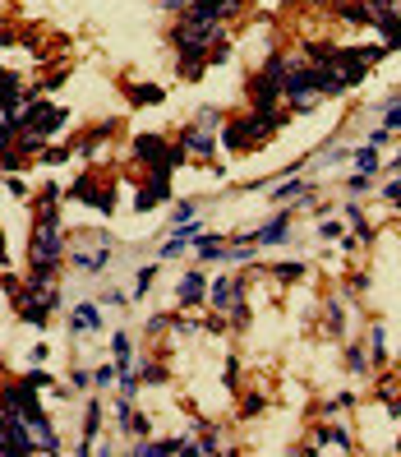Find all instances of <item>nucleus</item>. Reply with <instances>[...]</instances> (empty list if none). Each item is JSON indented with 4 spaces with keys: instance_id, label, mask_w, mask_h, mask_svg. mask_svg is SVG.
<instances>
[{
    "instance_id": "22",
    "label": "nucleus",
    "mask_w": 401,
    "mask_h": 457,
    "mask_svg": "<svg viewBox=\"0 0 401 457\" xmlns=\"http://www.w3.org/2000/svg\"><path fill=\"white\" fill-rule=\"evenodd\" d=\"M318 439L332 443V448H346V453H350V434H346V430H318Z\"/></svg>"
},
{
    "instance_id": "8",
    "label": "nucleus",
    "mask_w": 401,
    "mask_h": 457,
    "mask_svg": "<svg viewBox=\"0 0 401 457\" xmlns=\"http://www.w3.org/2000/svg\"><path fill=\"white\" fill-rule=\"evenodd\" d=\"M115 421H120V430H125V434H148V416L134 411V397H125V402L115 406Z\"/></svg>"
},
{
    "instance_id": "15",
    "label": "nucleus",
    "mask_w": 401,
    "mask_h": 457,
    "mask_svg": "<svg viewBox=\"0 0 401 457\" xmlns=\"http://www.w3.org/2000/svg\"><path fill=\"white\" fill-rule=\"evenodd\" d=\"M106 264H111L106 250H97V255H74V268H83V273H106Z\"/></svg>"
},
{
    "instance_id": "23",
    "label": "nucleus",
    "mask_w": 401,
    "mask_h": 457,
    "mask_svg": "<svg viewBox=\"0 0 401 457\" xmlns=\"http://www.w3.org/2000/svg\"><path fill=\"white\" fill-rule=\"evenodd\" d=\"M383 130H387V134L401 130V102H387V106H383Z\"/></svg>"
},
{
    "instance_id": "10",
    "label": "nucleus",
    "mask_w": 401,
    "mask_h": 457,
    "mask_svg": "<svg viewBox=\"0 0 401 457\" xmlns=\"http://www.w3.org/2000/svg\"><path fill=\"white\" fill-rule=\"evenodd\" d=\"M194 255H199L203 264H226V240L222 236H199L194 240Z\"/></svg>"
},
{
    "instance_id": "19",
    "label": "nucleus",
    "mask_w": 401,
    "mask_h": 457,
    "mask_svg": "<svg viewBox=\"0 0 401 457\" xmlns=\"http://www.w3.org/2000/svg\"><path fill=\"white\" fill-rule=\"evenodd\" d=\"M346 369H350V374H369V356L360 351V346H350V351H346Z\"/></svg>"
},
{
    "instance_id": "47",
    "label": "nucleus",
    "mask_w": 401,
    "mask_h": 457,
    "mask_svg": "<svg viewBox=\"0 0 401 457\" xmlns=\"http://www.w3.org/2000/svg\"><path fill=\"white\" fill-rule=\"evenodd\" d=\"M0 259H5V236H0Z\"/></svg>"
},
{
    "instance_id": "16",
    "label": "nucleus",
    "mask_w": 401,
    "mask_h": 457,
    "mask_svg": "<svg viewBox=\"0 0 401 457\" xmlns=\"http://www.w3.org/2000/svg\"><path fill=\"white\" fill-rule=\"evenodd\" d=\"M337 14H341V19H350V24H369V19H374L365 0H346V5H337Z\"/></svg>"
},
{
    "instance_id": "32",
    "label": "nucleus",
    "mask_w": 401,
    "mask_h": 457,
    "mask_svg": "<svg viewBox=\"0 0 401 457\" xmlns=\"http://www.w3.org/2000/svg\"><path fill=\"white\" fill-rule=\"evenodd\" d=\"M369 356L383 361V328H369Z\"/></svg>"
},
{
    "instance_id": "6",
    "label": "nucleus",
    "mask_w": 401,
    "mask_h": 457,
    "mask_svg": "<svg viewBox=\"0 0 401 457\" xmlns=\"http://www.w3.org/2000/svg\"><path fill=\"white\" fill-rule=\"evenodd\" d=\"M74 199L97 203L102 212H111V208H115V194H111V190H102V185H93V176H83L79 185H74Z\"/></svg>"
},
{
    "instance_id": "11",
    "label": "nucleus",
    "mask_w": 401,
    "mask_h": 457,
    "mask_svg": "<svg viewBox=\"0 0 401 457\" xmlns=\"http://www.w3.org/2000/svg\"><path fill=\"white\" fill-rule=\"evenodd\" d=\"M272 199H277V203H291V199H314V185L300 180V176H291L286 185H272Z\"/></svg>"
},
{
    "instance_id": "29",
    "label": "nucleus",
    "mask_w": 401,
    "mask_h": 457,
    "mask_svg": "<svg viewBox=\"0 0 401 457\" xmlns=\"http://www.w3.org/2000/svg\"><path fill=\"white\" fill-rule=\"evenodd\" d=\"M152 277H157V268H143L139 282H134V296L130 300H139V296H148V287H152Z\"/></svg>"
},
{
    "instance_id": "25",
    "label": "nucleus",
    "mask_w": 401,
    "mask_h": 457,
    "mask_svg": "<svg viewBox=\"0 0 401 457\" xmlns=\"http://www.w3.org/2000/svg\"><path fill=\"white\" fill-rule=\"evenodd\" d=\"M263 406H268V402H263L259 393H249V397H244V406H240V416H244V421H254V416H263Z\"/></svg>"
},
{
    "instance_id": "30",
    "label": "nucleus",
    "mask_w": 401,
    "mask_h": 457,
    "mask_svg": "<svg viewBox=\"0 0 401 457\" xmlns=\"http://www.w3.org/2000/svg\"><path fill=\"white\" fill-rule=\"evenodd\" d=\"M194 212H199V203H189V199H184V203H175V212H171V222H175V227H180V222H189V217H194Z\"/></svg>"
},
{
    "instance_id": "31",
    "label": "nucleus",
    "mask_w": 401,
    "mask_h": 457,
    "mask_svg": "<svg viewBox=\"0 0 401 457\" xmlns=\"http://www.w3.org/2000/svg\"><path fill=\"white\" fill-rule=\"evenodd\" d=\"M328 333H341V300H328Z\"/></svg>"
},
{
    "instance_id": "13",
    "label": "nucleus",
    "mask_w": 401,
    "mask_h": 457,
    "mask_svg": "<svg viewBox=\"0 0 401 457\" xmlns=\"http://www.w3.org/2000/svg\"><path fill=\"white\" fill-rule=\"evenodd\" d=\"M97 430H102V406H97V402H88V416H83V448H79V453H93Z\"/></svg>"
},
{
    "instance_id": "2",
    "label": "nucleus",
    "mask_w": 401,
    "mask_h": 457,
    "mask_svg": "<svg viewBox=\"0 0 401 457\" xmlns=\"http://www.w3.org/2000/svg\"><path fill=\"white\" fill-rule=\"evenodd\" d=\"M171 199V167H152V176H148V190L134 199V208L139 212H148V208H157V203Z\"/></svg>"
},
{
    "instance_id": "9",
    "label": "nucleus",
    "mask_w": 401,
    "mask_h": 457,
    "mask_svg": "<svg viewBox=\"0 0 401 457\" xmlns=\"http://www.w3.org/2000/svg\"><path fill=\"white\" fill-rule=\"evenodd\" d=\"M281 240H291V217L286 212H277V222H268L263 231H254V245H281Z\"/></svg>"
},
{
    "instance_id": "17",
    "label": "nucleus",
    "mask_w": 401,
    "mask_h": 457,
    "mask_svg": "<svg viewBox=\"0 0 401 457\" xmlns=\"http://www.w3.org/2000/svg\"><path fill=\"white\" fill-rule=\"evenodd\" d=\"M346 222L360 231V240H369V236H374V227H369V222H365V212H360V203H346Z\"/></svg>"
},
{
    "instance_id": "20",
    "label": "nucleus",
    "mask_w": 401,
    "mask_h": 457,
    "mask_svg": "<svg viewBox=\"0 0 401 457\" xmlns=\"http://www.w3.org/2000/svg\"><path fill=\"white\" fill-rule=\"evenodd\" d=\"M130 102H139V106H152V102H162V88L143 83V88H134V93H130Z\"/></svg>"
},
{
    "instance_id": "37",
    "label": "nucleus",
    "mask_w": 401,
    "mask_h": 457,
    "mask_svg": "<svg viewBox=\"0 0 401 457\" xmlns=\"http://www.w3.org/2000/svg\"><path fill=\"white\" fill-rule=\"evenodd\" d=\"M365 5H369V14H392V9H397V0H365Z\"/></svg>"
},
{
    "instance_id": "42",
    "label": "nucleus",
    "mask_w": 401,
    "mask_h": 457,
    "mask_svg": "<svg viewBox=\"0 0 401 457\" xmlns=\"http://www.w3.org/2000/svg\"><path fill=\"white\" fill-rule=\"evenodd\" d=\"M5 190H9V194H19V199H24V194H28V185L19 180V176H9V180H5Z\"/></svg>"
},
{
    "instance_id": "12",
    "label": "nucleus",
    "mask_w": 401,
    "mask_h": 457,
    "mask_svg": "<svg viewBox=\"0 0 401 457\" xmlns=\"http://www.w3.org/2000/svg\"><path fill=\"white\" fill-rule=\"evenodd\" d=\"M374 24H378V33H383V51H397L401 46V14L392 9V14H378Z\"/></svg>"
},
{
    "instance_id": "41",
    "label": "nucleus",
    "mask_w": 401,
    "mask_h": 457,
    "mask_svg": "<svg viewBox=\"0 0 401 457\" xmlns=\"http://www.w3.org/2000/svg\"><path fill=\"white\" fill-rule=\"evenodd\" d=\"M9 139H14V120H9V115H5V120H0V148H5Z\"/></svg>"
},
{
    "instance_id": "28",
    "label": "nucleus",
    "mask_w": 401,
    "mask_h": 457,
    "mask_svg": "<svg viewBox=\"0 0 401 457\" xmlns=\"http://www.w3.org/2000/svg\"><path fill=\"white\" fill-rule=\"evenodd\" d=\"M318 236H323V240H341V236H346V222H337V217H332V222H323V227H318Z\"/></svg>"
},
{
    "instance_id": "38",
    "label": "nucleus",
    "mask_w": 401,
    "mask_h": 457,
    "mask_svg": "<svg viewBox=\"0 0 401 457\" xmlns=\"http://www.w3.org/2000/svg\"><path fill=\"white\" fill-rule=\"evenodd\" d=\"M65 158H70V148H51V153H42V162H46V167H61Z\"/></svg>"
},
{
    "instance_id": "24",
    "label": "nucleus",
    "mask_w": 401,
    "mask_h": 457,
    "mask_svg": "<svg viewBox=\"0 0 401 457\" xmlns=\"http://www.w3.org/2000/svg\"><path fill=\"white\" fill-rule=\"evenodd\" d=\"M115 374H120V365H102V369H93V384H97V388H111Z\"/></svg>"
},
{
    "instance_id": "35",
    "label": "nucleus",
    "mask_w": 401,
    "mask_h": 457,
    "mask_svg": "<svg viewBox=\"0 0 401 457\" xmlns=\"http://www.w3.org/2000/svg\"><path fill=\"white\" fill-rule=\"evenodd\" d=\"M231 324H236V328H249V309H244V300L231 305Z\"/></svg>"
},
{
    "instance_id": "46",
    "label": "nucleus",
    "mask_w": 401,
    "mask_h": 457,
    "mask_svg": "<svg viewBox=\"0 0 401 457\" xmlns=\"http://www.w3.org/2000/svg\"><path fill=\"white\" fill-rule=\"evenodd\" d=\"M392 171H401V153H397V158H392Z\"/></svg>"
},
{
    "instance_id": "40",
    "label": "nucleus",
    "mask_w": 401,
    "mask_h": 457,
    "mask_svg": "<svg viewBox=\"0 0 401 457\" xmlns=\"http://www.w3.org/2000/svg\"><path fill=\"white\" fill-rule=\"evenodd\" d=\"M383 199H392V203H401V176L383 185Z\"/></svg>"
},
{
    "instance_id": "36",
    "label": "nucleus",
    "mask_w": 401,
    "mask_h": 457,
    "mask_svg": "<svg viewBox=\"0 0 401 457\" xmlns=\"http://www.w3.org/2000/svg\"><path fill=\"white\" fill-rule=\"evenodd\" d=\"M143 379H148V384H166V369L157 361H148V365H143Z\"/></svg>"
},
{
    "instance_id": "27",
    "label": "nucleus",
    "mask_w": 401,
    "mask_h": 457,
    "mask_svg": "<svg viewBox=\"0 0 401 457\" xmlns=\"http://www.w3.org/2000/svg\"><path fill=\"white\" fill-rule=\"evenodd\" d=\"M272 273L281 282H296V277H305V264H272Z\"/></svg>"
},
{
    "instance_id": "5",
    "label": "nucleus",
    "mask_w": 401,
    "mask_h": 457,
    "mask_svg": "<svg viewBox=\"0 0 401 457\" xmlns=\"http://www.w3.org/2000/svg\"><path fill=\"white\" fill-rule=\"evenodd\" d=\"M203 300H208V282H203V273L194 268V273L180 277V305H184V309H199Z\"/></svg>"
},
{
    "instance_id": "45",
    "label": "nucleus",
    "mask_w": 401,
    "mask_h": 457,
    "mask_svg": "<svg viewBox=\"0 0 401 457\" xmlns=\"http://www.w3.org/2000/svg\"><path fill=\"white\" fill-rule=\"evenodd\" d=\"M0 411H9V388H0Z\"/></svg>"
},
{
    "instance_id": "26",
    "label": "nucleus",
    "mask_w": 401,
    "mask_h": 457,
    "mask_svg": "<svg viewBox=\"0 0 401 457\" xmlns=\"http://www.w3.org/2000/svg\"><path fill=\"white\" fill-rule=\"evenodd\" d=\"M369 190H374V176H365V171H355L346 185V194H369Z\"/></svg>"
},
{
    "instance_id": "44",
    "label": "nucleus",
    "mask_w": 401,
    "mask_h": 457,
    "mask_svg": "<svg viewBox=\"0 0 401 457\" xmlns=\"http://www.w3.org/2000/svg\"><path fill=\"white\" fill-rule=\"evenodd\" d=\"M387 402V397H383ZM387 416H392V421H401V402H387Z\"/></svg>"
},
{
    "instance_id": "18",
    "label": "nucleus",
    "mask_w": 401,
    "mask_h": 457,
    "mask_svg": "<svg viewBox=\"0 0 401 457\" xmlns=\"http://www.w3.org/2000/svg\"><path fill=\"white\" fill-rule=\"evenodd\" d=\"M111 351H115V365L130 369V337H125V333H111Z\"/></svg>"
},
{
    "instance_id": "1",
    "label": "nucleus",
    "mask_w": 401,
    "mask_h": 457,
    "mask_svg": "<svg viewBox=\"0 0 401 457\" xmlns=\"http://www.w3.org/2000/svg\"><path fill=\"white\" fill-rule=\"evenodd\" d=\"M28 259H33L28 287H56V268H61V259H65L61 212H56V203H42V212H37V227H33V250H28Z\"/></svg>"
},
{
    "instance_id": "33",
    "label": "nucleus",
    "mask_w": 401,
    "mask_h": 457,
    "mask_svg": "<svg viewBox=\"0 0 401 457\" xmlns=\"http://www.w3.org/2000/svg\"><path fill=\"white\" fill-rule=\"evenodd\" d=\"M217 125H222V115L212 111V106H203V111H199V130H217Z\"/></svg>"
},
{
    "instance_id": "39",
    "label": "nucleus",
    "mask_w": 401,
    "mask_h": 457,
    "mask_svg": "<svg viewBox=\"0 0 401 457\" xmlns=\"http://www.w3.org/2000/svg\"><path fill=\"white\" fill-rule=\"evenodd\" d=\"M70 384H74V388H79V393H83V388L93 384V374H88V369H70Z\"/></svg>"
},
{
    "instance_id": "4",
    "label": "nucleus",
    "mask_w": 401,
    "mask_h": 457,
    "mask_svg": "<svg viewBox=\"0 0 401 457\" xmlns=\"http://www.w3.org/2000/svg\"><path fill=\"white\" fill-rule=\"evenodd\" d=\"M240 296H244V282H236V277H217V282L208 287V305H212V309H231Z\"/></svg>"
},
{
    "instance_id": "34",
    "label": "nucleus",
    "mask_w": 401,
    "mask_h": 457,
    "mask_svg": "<svg viewBox=\"0 0 401 457\" xmlns=\"http://www.w3.org/2000/svg\"><path fill=\"white\" fill-rule=\"evenodd\" d=\"M24 379H28V384H33V388H51V384H56V379L46 374V369H28Z\"/></svg>"
},
{
    "instance_id": "14",
    "label": "nucleus",
    "mask_w": 401,
    "mask_h": 457,
    "mask_svg": "<svg viewBox=\"0 0 401 457\" xmlns=\"http://www.w3.org/2000/svg\"><path fill=\"white\" fill-rule=\"evenodd\" d=\"M350 162H355V171L374 176V171H378V143H365V148H355V153H350Z\"/></svg>"
},
{
    "instance_id": "7",
    "label": "nucleus",
    "mask_w": 401,
    "mask_h": 457,
    "mask_svg": "<svg viewBox=\"0 0 401 457\" xmlns=\"http://www.w3.org/2000/svg\"><path fill=\"white\" fill-rule=\"evenodd\" d=\"M180 148H184V158H212V153H217V143H212V134L208 130H199V125H194V130H184L180 134Z\"/></svg>"
},
{
    "instance_id": "21",
    "label": "nucleus",
    "mask_w": 401,
    "mask_h": 457,
    "mask_svg": "<svg viewBox=\"0 0 401 457\" xmlns=\"http://www.w3.org/2000/svg\"><path fill=\"white\" fill-rule=\"evenodd\" d=\"M115 384H120V393H125V397L139 393V374H134V365H130V369H120V374H115Z\"/></svg>"
},
{
    "instance_id": "43",
    "label": "nucleus",
    "mask_w": 401,
    "mask_h": 457,
    "mask_svg": "<svg viewBox=\"0 0 401 457\" xmlns=\"http://www.w3.org/2000/svg\"><path fill=\"white\" fill-rule=\"evenodd\" d=\"M162 9H171V14H184V9H189V0H162Z\"/></svg>"
},
{
    "instance_id": "3",
    "label": "nucleus",
    "mask_w": 401,
    "mask_h": 457,
    "mask_svg": "<svg viewBox=\"0 0 401 457\" xmlns=\"http://www.w3.org/2000/svg\"><path fill=\"white\" fill-rule=\"evenodd\" d=\"M102 328V305H93V300H79V305L70 309V333L83 337V333H97Z\"/></svg>"
}]
</instances>
